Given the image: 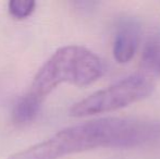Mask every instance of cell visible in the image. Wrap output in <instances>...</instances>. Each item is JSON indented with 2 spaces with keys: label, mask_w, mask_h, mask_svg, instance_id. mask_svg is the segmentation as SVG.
I'll list each match as a JSON object with an SVG mask.
<instances>
[{
  "label": "cell",
  "mask_w": 160,
  "mask_h": 159,
  "mask_svg": "<svg viewBox=\"0 0 160 159\" xmlns=\"http://www.w3.org/2000/svg\"><path fill=\"white\" fill-rule=\"evenodd\" d=\"M42 102L25 94L14 105L12 111V119L18 124H24L33 121L38 115L42 107Z\"/></svg>",
  "instance_id": "6"
},
{
  "label": "cell",
  "mask_w": 160,
  "mask_h": 159,
  "mask_svg": "<svg viewBox=\"0 0 160 159\" xmlns=\"http://www.w3.org/2000/svg\"><path fill=\"white\" fill-rule=\"evenodd\" d=\"M154 87L149 75L145 73L131 75L76 102L70 110V115L82 118L118 110L148 97Z\"/></svg>",
  "instance_id": "3"
},
{
  "label": "cell",
  "mask_w": 160,
  "mask_h": 159,
  "mask_svg": "<svg viewBox=\"0 0 160 159\" xmlns=\"http://www.w3.org/2000/svg\"><path fill=\"white\" fill-rule=\"evenodd\" d=\"M103 72L102 60L93 51L81 46H65L39 69L26 94L42 102L62 83L86 86L102 77Z\"/></svg>",
  "instance_id": "2"
},
{
  "label": "cell",
  "mask_w": 160,
  "mask_h": 159,
  "mask_svg": "<svg viewBox=\"0 0 160 159\" xmlns=\"http://www.w3.org/2000/svg\"><path fill=\"white\" fill-rule=\"evenodd\" d=\"M36 7L35 1L30 0H12L9 2V12L17 19H25L33 13Z\"/></svg>",
  "instance_id": "7"
},
{
  "label": "cell",
  "mask_w": 160,
  "mask_h": 159,
  "mask_svg": "<svg viewBox=\"0 0 160 159\" xmlns=\"http://www.w3.org/2000/svg\"><path fill=\"white\" fill-rule=\"evenodd\" d=\"M141 38V26L135 20H123L114 37L113 56L119 63H127L134 57Z\"/></svg>",
  "instance_id": "4"
},
{
  "label": "cell",
  "mask_w": 160,
  "mask_h": 159,
  "mask_svg": "<svg viewBox=\"0 0 160 159\" xmlns=\"http://www.w3.org/2000/svg\"><path fill=\"white\" fill-rule=\"evenodd\" d=\"M160 140V122L102 118L63 129L8 159H59L100 147H136Z\"/></svg>",
  "instance_id": "1"
},
{
  "label": "cell",
  "mask_w": 160,
  "mask_h": 159,
  "mask_svg": "<svg viewBox=\"0 0 160 159\" xmlns=\"http://www.w3.org/2000/svg\"><path fill=\"white\" fill-rule=\"evenodd\" d=\"M142 68L147 75L160 73V33L152 35L146 42L142 57Z\"/></svg>",
  "instance_id": "5"
}]
</instances>
